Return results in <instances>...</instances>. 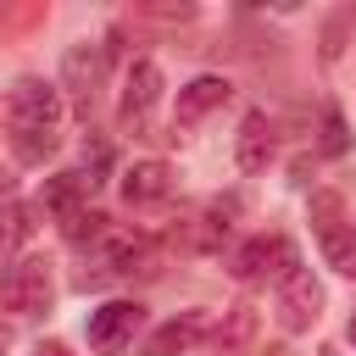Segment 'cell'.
Wrapping results in <instances>:
<instances>
[{"instance_id": "obj_1", "label": "cell", "mask_w": 356, "mask_h": 356, "mask_svg": "<svg viewBox=\"0 0 356 356\" xmlns=\"http://www.w3.org/2000/svg\"><path fill=\"white\" fill-rule=\"evenodd\" d=\"M6 117L17 134V156L22 161H44L56 150V122H61V89L44 78H17L6 95Z\"/></svg>"}, {"instance_id": "obj_2", "label": "cell", "mask_w": 356, "mask_h": 356, "mask_svg": "<svg viewBox=\"0 0 356 356\" xmlns=\"http://www.w3.org/2000/svg\"><path fill=\"white\" fill-rule=\"evenodd\" d=\"M50 295H56V284H50V267H44L39 256H22V261L6 267V278H0V306L17 312V317L50 312Z\"/></svg>"}, {"instance_id": "obj_3", "label": "cell", "mask_w": 356, "mask_h": 356, "mask_svg": "<svg viewBox=\"0 0 356 356\" xmlns=\"http://www.w3.org/2000/svg\"><path fill=\"white\" fill-rule=\"evenodd\" d=\"M239 284H256V278H289L295 273V245L284 234H261L250 245L234 250V267H228Z\"/></svg>"}, {"instance_id": "obj_4", "label": "cell", "mask_w": 356, "mask_h": 356, "mask_svg": "<svg viewBox=\"0 0 356 356\" xmlns=\"http://www.w3.org/2000/svg\"><path fill=\"white\" fill-rule=\"evenodd\" d=\"M317 312H323V284H317L306 267H295V273L284 278V289H278V323H284L289 334H300V328L317 323Z\"/></svg>"}, {"instance_id": "obj_5", "label": "cell", "mask_w": 356, "mask_h": 356, "mask_svg": "<svg viewBox=\"0 0 356 356\" xmlns=\"http://www.w3.org/2000/svg\"><path fill=\"white\" fill-rule=\"evenodd\" d=\"M100 78H106V50H100V44H72V50H67V61H61V83L72 89L78 111H89V106H95Z\"/></svg>"}, {"instance_id": "obj_6", "label": "cell", "mask_w": 356, "mask_h": 356, "mask_svg": "<svg viewBox=\"0 0 356 356\" xmlns=\"http://www.w3.org/2000/svg\"><path fill=\"white\" fill-rule=\"evenodd\" d=\"M139 323H145V312L134 300H106L100 312H89V345L95 350H122Z\"/></svg>"}, {"instance_id": "obj_7", "label": "cell", "mask_w": 356, "mask_h": 356, "mask_svg": "<svg viewBox=\"0 0 356 356\" xmlns=\"http://www.w3.org/2000/svg\"><path fill=\"white\" fill-rule=\"evenodd\" d=\"M172 189V167L167 161H134L128 172H122V200L128 206H150V200H161Z\"/></svg>"}, {"instance_id": "obj_8", "label": "cell", "mask_w": 356, "mask_h": 356, "mask_svg": "<svg viewBox=\"0 0 356 356\" xmlns=\"http://www.w3.org/2000/svg\"><path fill=\"white\" fill-rule=\"evenodd\" d=\"M234 161H239L245 172H261V167L273 161V122H267L261 111H250V117L239 122V145H234Z\"/></svg>"}, {"instance_id": "obj_9", "label": "cell", "mask_w": 356, "mask_h": 356, "mask_svg": "<svg viewBox=\"0 0 356 356\" xmlns=\"http://www.w3.org/2000/svg\"><path fill=\"white\" fill-rule=\"evenodd\" d=\"M156 95H161V67H156V61H134V67H128V89H122V117H128V122L145 117V111L156 106Z\"/></svg>"}, {"instance_id": "obj_10", "label": "cell", "mask_w": 356, "mask_h": 356, "mask_svg": "<svg viewBox=\"0 0 356 356\" xmlns=\"http://www.w3.org/2000/svg\"><path fill=\"white\" fill-rule=\"evenodd\" d=\"M228 95H234L228 78H211V72L195 78V83H184V89H178V122H200V117H206L211 106H222Z\"/></svg>"}, {"instance_id": "obj_11", "label": "cell", "mask_w": 356, "mask_h": 356, "mask_svg": "<svg viewBox=\"0 0 356 356\" xmlns=\"http://www.w3.org/2000/svg\"><path fill=\"white\" fill-rule=\"evenodd\" d=\"M200 334H206V317H172L167 328H156V339L145 345V356H178V350H189Z\"/></svg>"}, {"instance_id": "obj_12", "label": "cell", "mask_w": 356, "mask_h": 356, "mask_svg": "<svg viewBox=\"0 0 356 356\" xmlns=\"http://www.w3.org/2000/svg\"><path fill=\"white\" fill-rule=\"evenodd\" d=\"M89 189H95V178H83V172H61V178L44 184V206H56L61 217H72V211H78V195H89Z\"/></svg>"}, {"instance_id": "obj_13", "label": "cell", "mask_w": 356, "mask_h": 356, "mask_svg": "<svg viewBox=\"0 0 356 356\" xmlns=\"http://www.w3.org/2000/svg\"><path fill=\"white\" fill-rule=\"evenodd\" d=\"M28 211L22 206H11V211H0V267H17V245L28 239Z\"/></svg>"}, {"instance_id": "obj_14", "label": "cell", "mask_w": 356, "mask_h": 356, "mask_svg": "<svg viewBox=\"0 0 356 356\" xmlns=\"http://www.w3.org/2000/svg\"><path fill=\"white\" fill-rule=\"evenodd\" d=\"M323 256H328V267H339L345 278H356V234L350 228H328L323 234Z\"/></svg>"}, {"instance_id": "obj_15", "label": "cell", "mask_w": 356, "mask_h": 356, "mask_svg": "<svg viewBox=\"0 0 356 356\" xmlns=\"http://www.w3.org/2000/svg\"><path fill=\"white\" fill-rule=\"evenodd\" d=\"M67 239H72V245L106 239V217H100V211H72V217H67Z\"/></svg>"}, {"instance_id": "obj_16", "label": "cell", "mask_w": 356, "mask_h": 356, "mask_svg": "<svg viewBox=\"0 0 356 356\" xmlns=\"http://www.w3.org/2000/svg\"><path fill=\"white\" fill-rule=\"evenodd\" d=\"M345 150H350L345 117H339V111H328V117H323V156H345Z\"/></svg>"}, {"instance_id": "obj_17", "label": "cell", "mask_w": 356, "mask_h": 356, "mask_svg": "<svg viewBox=\"0 0 356 356\" xmlns=\"http://www.w3.org/2000/svg\"><path fill=\"white\" fill-rule=\"evenodd\" d=\"M312 217H317V234L339 228V195H312Z\"/></svg>"}, {"instance_id": "obj_18", "label": "cell", "mask_w": 356, "mask_h": 356, "mask_svg": "<svg viewBox=\"0 0 356 356\" xmlns=\"http://www.w3.org/2000/svg\"><path fill=\"white\" fill-rule=\"evenodd\" d=\"M33 356H72V350H67V345H61V339H50V345H39V350H33Z\"/></svg>"}, {"instance_id": "obj_19", "label": "cell", "mask_w": 356, "mask_h": 356, "mask_svg": "<svg viewBox=\"0 0 356 356\" xmlns=\"http://www.w3.org/2000/svg\"><path fill=\"white\" fill-rule=\"evenodd\" d=\"M6 195H11V178H6V172H0V200H6Z\"/></svg>"}, {"instance_id": "obj_20", "label": "cell", "mask_w": 356, "mask_h": 356, "mask_svg": "<svg viewBox=\"0 0 356 356\" xmlns=\"http://www.w3.org/2000/svg\"><path fill=\"white\" fill-rule=\"evenodd\" d=\"M350 345H356V312H350Z\"/></svg>"}, {"instance_id": "obj_21", "label": "cell", "mask_w": 356, "mask_h": 356, "mask_svg": "<svg viewBox=\"0 0 356 356\" xmlns=\"http://www.w3.org/2000/svg\"><path fill=\"white\" fill-rule=\"evenodd\" d=\"M0 350H6V328H0Z\"/></svg>"}]
</instances>
